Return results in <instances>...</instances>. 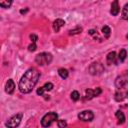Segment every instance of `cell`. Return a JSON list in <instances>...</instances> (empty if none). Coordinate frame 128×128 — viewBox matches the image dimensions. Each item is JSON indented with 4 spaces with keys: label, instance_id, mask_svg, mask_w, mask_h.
Wrapping results in <instances>:
<instances>
[{
    "label": "cell",
    "instance_id": "6da1fadb",
    "mask_svg": "<svg viewBox=\"0 0 128 128\" xmlns=\"http://www.w3.org/2000/svg\"><path fill=\"white\" fill-rule=\"evenodd\" d=\"M39 77H40V73L36 68H34V67L29 68L24 73V75L21 77V79L19 81L18 87H19L20 92L24 93V94L30 93L33 90V88L35 87V85L37 84Z\"/></svg>",
    "mask_w": 128,
    "mask_h": 128
},
{
    "label": "cell",
    "instance_id": "7a4b0ae2",
    "mask_svg": "<svg viewBox=\"0 0 128 128\" xmlns=\"http://www.w3.org/2000/svg\"><path fill=\"white\" fill-rule=\"evenodd\" d=\"M52 59H53V56L51 53L42 52V53H39L38 55H36L35 62L40 66H44V65H49L52 62Z\"/></svg>",
    "mask_w": 128,
    "mask_h": 128
},
{
    "label": "cell",
    "instance_id": "3957f363",
    "mask_svg": "<svg viewBox=\"0 0 128 128\" xmlns=\"http://www.w3.org/2000/svg\"><path fill=\"white\" fill-rule=\"evenodd\" d=\"M58 120V115L56 112H49L45 114L41 119V125L43 127H49L51 124Z\"/></svg>",
    "mask_w": 128,
    "mask_h": 128
},
{
    "label": "cell",
    "instance_id": "277c9868",
    "mask_svg": "<svg viewBox=\"0 0 128 128\" xmlns=\"http://www.w3.org/2000/svg\"><path fill=\"white\" fill-rule=\"evenodd\" d=\"M88 72L91 75H94V76L100 75L104 72V66L100 62H93V63L90 64V66L88 68Z\"/></svg>",
    "mask_w": 128,
    "mask_h": 128
},
{
    "label": "cell",
    "instance_id": "5b68a950",
    "mask_svg": "<svg viewBox=\"0 0 128 128\" xmlns=\"http://www.w3.org/2000/svg\"><path fill=\"white\" fill-rule=\"evenodd\" d=\"M22 117H23V113H17L15 115H13L6 123L5 125L7 127H11V128H15L17 126H19L21 120H22Z\"/></svg>",
    "mask_w": 128,
    "mask_h": 128
},
{
    "label": "cell",
    "instance_id": "8992f818",
    "mask_svg": "<svg viewBox=\"0 0 128 128\" xmlns=\"http://www.w3.org/2000/svg\"><path fill=\"white\" fill-rule=\"evenodd\" d=\"M127 83H128V76L127 74H123L120 75L116 78L115 80V86L118 90H122V89H126L127 87Z\"/></svg>",
    "mask_w": 128,
    "mask_h": 128
},
{
    "label": "cell",
    "instance_id": "52a82bcc",
    "mask_svg": "<svg viewBox=\"0 0 128 128\" xmlns=\"http://www.w3.org/2000/svg\"><path fill=\"white\" fill-rule=\"evenodd\" d=\"M102 93V89L100 87H97L96 89L92 90V89H86L85 90V96H84V99L85 100H90L94 97H97L99 96L100 94Z\"/></svg>",
    "mask_w": 128,
    "mask_h": 128
},
{
    "label": "cell",
    "instance_id": "ba28073f",
    "mask_svg": "<svg viewBox=\"0 0 128 128\" xmlns=\"http://www.w3.org/2000/svg\"><path fill=\"white\" fill-rule=\"evenodd\" d=\"M78 118L81 120V121H84V122H89V121H92L93 118H94V114L92 111L90 110H84L82 112H80L78 114Z\"/></svg>",
    "mask_w": 128,
    "mask_h": 128
},
{
    "label": "cell",
    "instance_id": "9c48e42d",
    "mask_svg": "<svg viewBox=\"0 0 128 128\" xmlns=\"http://www.w3.org/2000/svg\"><path fill=\"white\" fill-rule=\"evenodd\" d=\"M106 60H107V64L108 65H111V64H117L118 61H117V56H116V53L114 51L112 52H109L107 57H106Z\"/></svg>",
    "mask_w": 128,
    "mask_h": 128
},
{
    "label": "cell",
    "instance_id": "30bf717a",
    "mask_svg": "<svg viewBox=\"0 0 128 128\" xmlns=\"http://www.w3.org/2000/svg\"><path fill=\"white\" fill-rule=\"evenodd\" d=\"M15 90V83L12 79H9L5 84V91L8 94H12Z\"/></svg>",
    "mask_w": 128,
    "mask_h": 128
},
{
    "label": "cell",
    "instance_id": "8fae6325",
    "mask_svg": "<svg viewBox=\"0 0 128 128\" xmlns=\"http://www.w3.org/2000/svg\"><path fill=\"white\" fill-rule=\"evenodd\" d=\"M65 25V21L62 20V19H56L54 22H53V30L55 32H59L60 29Z\"/></svg>",
    "mask_w": 128,
    "mask_h": 128
},
{
    "label": "cell",
    "instance_id": "7c38bea8",
    "mask_svg": "<svg viewBox=\"0 0 128 128\" xmlns=\"http://www.w3.org/2000/svg\"><path fill=\"white\" fill-rule=\"evenodd\" d=\"M119 11H120V7H119V4H118V0H114L111 4L110 12L113 16H116V15H118Z\"/></svg>",
    "mask_w": 128,
    "mask_h": 128
},
{
    "label": "cell",
    "instance_id": "4fadbf2b",
    "mask_svg": "<svg viewBox=\"0 0 128 128\" xmlns=\"http://www.w3.org/2000/svg\"><path fill=\"white\" fill-rule=\"evenodd\" d=\"M126 96H127V92H122L120 90V91H117L115 93V97L114 98H115V100L117 102H120V101H123L126 98Z\"/></svg>",
    "mask_w": 128,
    "mask_h": 128
},
{
    "label": "cell",
    "instance_id": "5bb4252c",
    "mask_svg": "<svg viewBox=\"0 0 128 128\" xmlns=\"http://www.w3.org/2000/svg\"><path fill=\"white\" fill-rule=\"evenodd\" d=\"M115 116H116V118H117V120H118V123L122 124V123L125 122V115H124V113H123L122 111H120V110L116 111Z\"/></svg>",
    "mask_w": 128,
    "mask_h": 128
},
{
    "label": "cell",
    "instance_id": "9a60e30c",
    "mask_svg": "<svg viewBox=\"0 0 128 128\" xmlns=\"http://www.w3.org/2000/svg\"><path fill=\"white\" fill-rule=\"evenodd\" d=\"M58 74H59V76H60L62 79H66V78L68 77V75H69V72H68V70L65 69V68H59V69H58Z\"/></svg>",
    "mask_w": 128,
    "mask_h": 128
},
{
    "label": "cell",
    "instance_id": "2e32d148",
    "mask_svg": "<svg viewBox=\"0 0 128 128\" xmlns=\"http://www.w3.org/2000/svg\"><path fill=\"white\" fill-rule=\"evenodd\" d=\"M126 56H127V53H126V50L125 49H121L120 52H119V55H118V62H124L125 59H126Z\"/></svg>",
    "mask_w": 128,
    "mask_h": 128
},
{
    "label": "cell",
    "instance_id": "e0dca14e",
    "mask_svg": "<svg viewBox=\"0 0 128 128\" xmlns=\"http://www.w3.org/2000/svg\"><path fill=\"white\" fill-rule=\"evenodd\" d=\"M13 3V0H0V7L9 8Z\"/></svg>",
    "mask_w": 128,
    "mask_h": 128
},
{
    "label": "cell",
    "instance_id": "ac0fdd59",
    "mask_svg": "<svg viewBox=\"0 0 128 128\" xmlns=\"http://www.w3.org/2000/svg\"><path fill=\"white\" fill-rule=\"evenodd\" d=\"M102 33L104 34V36H105L106 38H108V37L110 36V34H111V29H110V27L104 26V27L102 28Z\"/></svg>",
    "mask_w": 128,
    "mask_h": 128
},
{
    "label": "cell",
    "instance_id": "d6986e66",
    "mask_svg": "<svg viewBox=\"0 0 128 128\" xmlns=\"http://www.w3.org/2000/svg\"><path fill=\"white\" fill-rule=\"evenodd\" d=\"M82 32V27H76V28H74V29H71L70 31H69V35H76V34H79V33H81Z\"/></svg>",
    "mask_w": 128,
    "mask_h": 128
},
{
    "label": "cell",
    "instance_id": "ffe728a7",
    "mask_svg": "<svg viewBox=\"0 0 128 128\" xmlns=\"http://www.w3.org/2000/svg\"><path fill=\"white\" fill-rule=\"evenodd\" d=\"M71 99H72L73 101H78V100L80 99V94H79V92L76 91V90L72 91V93H71Z\"/></svg>",
    "mask_w": 128,
    "mask_h": 128
},
{
    "label": "cell",
    "instance_id": "44dd1931",
    "mask_svg": "<svg viewBox=\"0 0 128 128\" xmlns=\"http://www.w3.org/2000/svg\"><path fill=\"white\" fill-rule=\"evenodd\" d=\"M42 88H43V90H44L45 92H46V91H50V90L53 89V84L50 83V82H47V83H45V84L42 86Z\"/></svg>",
    "mask_w": 128,
    "mask_h": 128
},
{
    "label": "cell",
    "instance_id": "7402d4cb",
    "mask_svg": "<svg viewBox=\"0 0 128 128\" xmlns=\"http://www.w3.org/2000/svg\"><path fill=\"white\" fill-rule=\"evenodd\" d=\"M127 7H128V5L125 4L124 7H123V10H122V18H123L124 20H127V19H128V15H127Z\"/></svg>",
    "mask_w": 128,
    "mask_h": 128
},
{
    "label": "cell",
    "instance_id": "603a6c76",
    "mask_svg": "<svg viewBox=\"0 0 128 128\" xmlns=\"http://www.w3.org/2000/svg\"><path fill=\"white\" fill-rule=\"evenodd\" d=\"M57 126L58 127H65V126H67V123H66V121L65 120H57Z\"/></svg>",
    "mask_w": 128,
    "mask_h": 128
},
{
    "label": "cell",
    "instance_id": "cb8c5ba5",
    "mask_svg": "<svg viewBox=\"0 0 128 128\" xmlns=\"http://www.w3.org/2000/svg\"><path fill=\"white\" fill-rule=\"evenodd\" d=\"M36 48H37V46H36V43H34V42H32V44H30L29 46H28V50L29 51H35L36 50Z\"/></svg>",
    "mask_w": 128,
    "mask_h": 128
},
{
    "label": "cell",
    "instance_id": "d4e9b609",
    "mask_svg": "<svg viewBox=\"0 0 128 128\" xmlns=\"http://www.w3.org/2000/svg\"><path fill=\"white\" fill-rule=\"evenodd\" d=\"M30 39H31L32 42L36 43V41L38 40V37H37V35H35V34H31V35H30Z\"/></svg>",
    "mask_w": 128,
    "mask_h": 128
},
{
    "label": "cell",
    "instance_id": "484cf974",
    "mask_svg": "<svg viewBox=\"0 0 128 128\" xmlns=\"http://www.w3.org/2000/svg\"><path fill=\"white\" fill-rule=\"evenodd\" d=\"M44 92H45V91L43 90V88H42V87H40V88H38V89H37V94H38V95H40V96H43V95H44Z\"/></svg>",
    "mask_w": 128,
    "mask_h": 128
},
{
    "label": "cell",
    "instance_id": "4316f807",
    "mask_svg": "<svg viewBox=\"0 0 128 128\" xmlns=\"http://www.w3.org/2000/svg\"><path fill=\"white\" fill-rule=\"evenodd\" d=\"M27 11H28V8H26L25 10H23V9H22V10H20V13H21V14H24V13H26Z\"/></svg>",
    "mask_w": 128,
    "mask_h": 128
}]
</instances>
